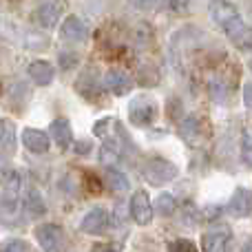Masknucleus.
I'll list each match as a JSON object with an SVG mask.
<instances>
[{"instance_id": "obj_1", "label": "nucleus", "mask_w": 252, "mask_h": 252, "mask_svg": "<svg viewBox=\"0 0 252 252\" xmlns=\"http://www.w3.org/2000/svg\"><path fill=\"white\" fill-rule=\"evenodd\" d=\"M142 173H144V177H146L148 184L161 186V184L173 182V179L179 175V168L173 164V161L164 159V157H151V159H146Z\"/></svg>"}, {"instance_id": "obj_2", "label": "nucleus", "mask_w": 252, "mask_h": 252, "mask_svg": "<svg viewBox=\"0 0 252 252\" xmlns=\"http://www.w3.org/2000/svg\"><path fill=\"white\" fill-rule=\"evenodd\" d=\"M128 120H130V124L139 126V128L151 126L157 120V102L148 95L133 97L128 104Z\"/></svg>"}, {"instance_id": "obj_3", "label": "nucleus", "mask_w": 252, "mask_h": 252, "mask_svg": "<svg viewBox=\"0 0 252 252\" xmlns=\"http://www.w3.org/2000/svg\"><path fill=\"white\" fill-rule=\"evenodd\" d=\"M35 241L44 252H62L64 250V230L58 223H40L33 230Z\"/></svg>"}, {"instance_id": "obj_4", "label": "nucleus", "mask_w": 252, "mask_h": 252, "mask_svg": "<svg viewBox=\"0 0 252 252\" xmlns=\"http://www.w3.org/2000/svg\"><path fill=\"white\" fill-rule=\"evenodd\" d=\"M153 204L148 199V192L146 190H135L133 197H130V204H128V215L133 217V221L137 226H148L153 221Z\"/></svg>"}, {"instance_id": "obj_5", "label": "nucleus", "mask_w": 252, "mask_h": 252, "mask_svg": "<svg viewBox=\"0 0 252 252\" xmlns=\"http://www.w3.org/2000/svg\"><path fill=\"white\" fill-rule=\"evenodd\" d=\"M111 226V215L104 208H91L80 221V230L87 235H104Z\"/></svg>"}, {"instance_id": "obj_6", "label": "nucleus", "mask_w": 252, "mask_h": 252, "mask_svg": "<svg viewBox=\"0 0 252 252\" xmlns=\"http://www.w3.org/2000/svg\"><path fill=\"white\" fill-rule=\"evenodd\" d=\"M226 210H228V215H232V217H237V219L250 217L252 215V190L250 188H244V186L237 188V190L232 192V197L228 199Z\"/></svg>"}, {"instance_id": "obj_7", "label": "nucleus", "mask_w": 252, "mask_h": 252, "mask_svg": "<svg viewBox=\"0 0 252 252\" xmlns=\"http://www.w3.org/2000/svg\"><path fill=\"white\" fill-rule=\"evenodd\" d=\"M210 18L226 31L228 27L235 25V22L239 20L241 13H239V9H237L232 2H228V0H215V2L210 4Z\"/></svg>"}, {"instance_id": "obj_8", "label": "nucleus", "mask_w": 252, "mask_h": 252, "mask_svg": "<svg viewBox=\"0 0 252 252\" xmlns=\"http://www.w3.org/2000/svg\"><path fill=\"white\" fill-rule=\"evenodd\" d=\"M22 144H25V148L29 153H33V155H44V153H49V148H51V139H49V133H44V130L40 128H25L22 130Z\"/></svg>"}, {"instance_id": "obj_9", "label": "nucleus", "mask_w": 252, "mask_h": 252, "mask_svg": "<svg viewBox=\"0 0 252 252\" xmlns=\"http://www.w3.org/2000/svg\"><path fill=\"white\" fill-rule=\"evenodd\" d=\"M223 33L228 35V40H230L239 51H250L252 49V27L248 22H244V18L237 20L235 25H230Z\"/></svg>"}, {"instance_id": "obj_10", "label": "nucleus", "mask_w": 252, "mask_h": 252, "mask_svg": "<svg viewBox=\"0 0 252 252\" xmlns=\"http://www.w3.org/2000/svg\"><path fill=\"white\" fill-rule=\"evenodd\" d=\"M89 35V29L84 25V20H80L78 16H66L60 25V38L66 42H84Z\"/></svg>"}, {"instance_id": "obj_11", "label": "nucleus", "mask_w": 252, "mask_h": 252, "mask_svg": "<svg viewBox=\"0 0 252 252\" xmlns=\"http://www.w3.org/2000/svg\"><path fill=\"white\" fill-rule=\"evenodd\" d=\"M49 139L56 142L58 148L66 151V148L73 144V128H71V122L66 118H58L49 124Z\"/></svg>"}, {"instance_id": "obj_12", "label": "nucleus", "mask_w": 252, "mask_h": 252, "mask_svg": "<svg viewBox=\"0 0 252 252\" xmlns=\"http://www.w3.org/2000/svg\"><path fill=\"white\" fill-rule=\"evenodd\" d=\"M60 13H62V4L58 0H47L35 9V22L42 29H53L60 22Z\"/></svg>"}, {"instance_id": "obj_13", "label": "nucleus", "mask_w": 252, "mask_h": 252, "mask_svg": "<svg viewBox=\"0 0 252 252\" xmlns=\"http://www.w3.org/2000/svg\"><path fill=\"white\" fill-rule=\"evenodd\" d=\"M29 78L40 87H49L56 78V69L49 60H33L29 64Z\"/></svg>"}, {"instance_id": "obj_14", "label": "nucleus", "mask_w": 252, "mask_h": 252, "mask_svg": "<svg viewBox=\"0 0 252 252\" xmlns=\"http://www.w3.org/2000/svg\"><path fill=\"white\" fill-rule=\"evenodd\" d=\"M104 87L109 89L113 95H126V93L133 89V80H130L124 71L113 69L104 75Z\"/></svg>"}, {"instance_id": "obj_15", "label": "nucleus", "mask_w": 252, "mask_h": 252, "mask_svg": "<svg viewBox=\"0 0 252 252\" xmlns=\"http://www.w3.org/2000/svg\"><path fill=\"white\" fill-rule=\"evenodd\" d=\"M230 239V230L228 228H213V230L204 232L201 237V250L204 252H219Z\"/></svg>"}, {"instance_id": "obj_16", "label": "nucleus", "mask_w": 252, "mask_h": 252, "mask_svg": "<svg viewBox=\"0 0 252 252\" xmlns=\"http://www.w3.org/2000/svg\"><path fill=\"white\" fill-rule=\"evenodd\" d=\"M22 206H25V213L29 215L31 219H38V217H42V215L47 213V201L42 199V195H40L35 188H29V190L25 192Z\"/></svg>"}, {"instance_id": "obj_17", "label": "nucleus", "mask_w": 252, "mask_h": 252, "mask_svg": "<svg viewBox=\"0 0 252 252\" xmlns=\"http://www.w3.org/2000/svg\"><path fill=\"white\" fill-rule=\"evenodd\" d=\"M0 213L4 215V219H16L20 213V192L16 190H7L4 188L2 195H0Z\"/></svg>"}, {"instance_id": "obj_18", "label": "nucleus", "mask_w": 252, "mask_h": 252, "mask_svg": "<svg viewBox=\"0 0 252 252\" xmlns=\"http://www.w3.org/2000/svg\"><path fill=\"white\" fill-rule=\"evenodd\" d=\"M177 130H179L184 142H188V144H197L201 139V124L195 115H186V118L179 122Z\"/></svg>"}, {"instance_id": "obj_19", "label": "nucleus", "mask_w": 252, "mask_h": 252, "mask_svg": "<svg viewBox=\"0 0 252 252\" xmlns=\"http://www.w3.org/2000/svg\"><path fill=\"white\" fill-rule=\"evenodd\" d=\"M16 148V124L11 120H0V151L13 153Z\"/></svg>"}, {"instance_id": "obj_20", "label": "nucleus", "mask_w": 252, "mask_h": 252, "mask_svg": "<svg viewBox=\"0 0 252 252\" xmlns=\"http://www.w3.org/2000/svg\"><path fill=\"white\" fill-rule=\"evenodd\" d=\"M104 182H106V186H109L111 190H115V192H126L130 188L128 177H126L122 170H118V168H106L104 170Z\"/></svg>"}, {"instance_id": "obj_21", "label": "nucleus", "mask_w": 252, "mask_h": 252, "mask_svg": "<svg viewBox=\"0 0 252 252\" xmlns=\"http://www.w3.org/2000/svg\"><path fill=\"white\" fill-rule=\"evenodd\" d=\"M153 210H155L157 215H161V217H170V215L177 210V199H175L170 192H161V195L155 199Z\"/></svg>"}, {"instance_id": "obj_22", "label": "nucleus", "mask_w": 252, "mask_h": 252, "mask_svg": "<svg viewBox=\"0 0 252 252\" xmlns=\"http://www.w3.org/2000/svg\"><path fill=\"white\" fill-rule=\"evenodd\" d=\"M75 91H78L80 95H84L87 100H93L95 95H100L102 84L97 82V80H91L89 75H82V78H80V82L75 84Z\"/></svg>"}, {"instance_id": "obj_23", "label": "nucleus", "mask_w": 252, "mask_h": 252, "mask_svg": "<svg viewBox=\"0 0 252 252\" xmlns=\"http://www.w3.org/2000/svg\"><path fill=\"white\" fill-rule=\"evenodd\" d=\"M241 161L252 168V133L248 130L241 135Z\"/></svg>"}, {"instance_id": "obj_24", "label": "nucleus", "mask_w": 252, "mask_h": 252, "mask_svg": "<svg viewBox=\"0 0 252 252\" xmlns=\"http://www.w3.org/2000/svg\"><path fill=\"white\" fill-rule=\"evenodd\" d=\"M0 252H29V246L22 239H7L0 244Z\"/></svg>"}, {"instance_id": "obj_25", "label": "nucleus", "mask_w": 252, "mask_h": 252, "mask_svg": "<svg viewBox=\"0 0 252 252\" xmlns=\"http://www.w3.org/2000/svg\"><path fill=\"white\" fill-rule=\"evenodd\" d=\"M210 93L215 95V100L217 102H226L228 95H230V91L226 89V84H223L221 80H215V82L210 84Z\"/></svg>"}, {"instance_id": "obj_26", "label": "nucleus", "mask_w": 252, "mask_h": 252, "mask_svg": "<svg viewBox=\"0 0 252 252\" xmlns=\"http://www.w3.org/2000/svg\"><path fill=\"white\" fill-rule=\"evenodd\" d=\"M168 252H197V246L190 239H175L168 246Z\"/></svg>"}, {"instance_id": "obj_27", "label": "nucleus", "mask_w": 252, "mask_h": 252, "mask_svg": "<svg viewBox=\"0 0 252 252\" xmlns=\"http://www.w3.org/2000/svg\"><path fill=\"white\" fill-rule=\"evenodd\" d=\"M126 2L133 4V7H137V9H144V11L157 7V0H126Z\"/></svg>"}, {"instance_id": "obj_28", "label": "nucleus", "mask_w": 252, "mask_h": 252, "mask_svg": "<svg viewBox=\"0 0 252 252\" xmlns=\"http://www.w3.org/2000/svg\"><path fill=\"white\" fill-rule=\"evenodd\" d=\"M241 97H244V104L252 111V82H246L241 89Z\"/></svg>"}, {"instance_id": "obj_29", "label": "nucleus", "mask_w": 252, "mask_h": 252, "mask_svg": "<svg viewBox=\"0 0 252 252\" xmlns=\"http://www.w3.org/2000/svg\"><path fill=\"white\" fill-rule=\"evenodd\" d=\"M73 151L78 153V155H87V153L91 151V142H89V139H78V142L73 144Z\"/></svg>"}, {"instance_id": "obj_30", "label": "nucleus", "mask_w": 252, "mask_h": 252, "mask_svg": "<svg viewBox=\"0 0 252 252\" xmlns=\"http://www.w3.org/2000/svg\"><path fill=\"white\" fill-rule=\"evenodd\" d=\"M168 7L173 9V11L182 13V11H186L188 9V0H168Z\"/></svg>"}, {"instance_id": "obj_31", "label": "nucleus", "mask_w": 252, "mask_h": 252, "mask_svg": "<svg viewBox=\"0 0 252 252\" xmlns=\"http://www.w3.org/2000/svg\"><path fill=\"white\" fill-rule=\"evenodd\" d=\"M60 62H64V69H71V66L75 64V62H78V56H60Z\"/></svg>"}, {"instance_id": "obj_32", "label": "nucleus", "mask_w": 252, "mask_h": 252, "mask_svg": "<svg viewBox=\"0 0 252 252\" xmlns=\"http://www.w3.org/2000/svg\"><path fill=\"white\" fill-rule=\"evenodd\" d=\"M244 252H252V239L246 244V248H244Z\"/></svg>"}, {"instance_id": "obj_33", "label": "nucleus", "mask_w": 252, "mask_h": 252, "mask_svg": "<svg viewBox=\"0 0 252 252\" xmlns=\"http://www.w3.org/2000/svg\"><path fill=\"white\" fill-rule=\"evenodd\" d=\"M93 252H113V250H109V248H102V246H100V248H95Z\"/></svg>"}, {"instance_id": "obj_34", "label": "nucleus", "mask_w": 252, "mask_h": 252, "mask_svg": "<svg viewBox=\"0 0 252 252\" xmlns=\"http://www.w3.org/2000/svg\"><path fill=\"white\" fill-rule=\"evenodd\" d=\"M248 66H250V71H252V58H250V62H248Z\"/></svg>"}]
</instances>
